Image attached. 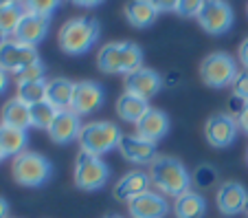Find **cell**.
Here are the masks:
<instances>
[{
  "mask_svg": "<svg viewBox=\"0 0 248 218\" xmlns=\"http://www.w3.org/2000/svg\"><path fill=\"white\" fill-rule=\"evenodd\" d=\"M150 179L158 187L160 194L173 196V199H178L191 187L189 170L173 157H156L150 163Z\"/></svg>",
  "mask_w": 248,
  "mask_h": 218,
  "instance_id": "6da1fadb",
  "label": "cell"
},
{
  "mask_svg": "<svg viewBox=\"0 0 248 218\" xmlns=\"http://www.w3.org/2000/svg\"><path fill=\"white\" fill-rule=\"evenodd\" d=\"M101 34V27L94 18H70L68 22H64V27L60 29V49L68 55H81V53H88L94 47V42L99 40Z\"/></svg>",
  "mask_w": 248,
  "mask_h": 218,
  "instance_id": "7a4b0ae2",
  "label": "cell"
},
{
  "mask_svg": "<svg viewBox=\"0 0 248 218\" xmlns=\"http://www.w3.org/2000/svg\"><path fill=\"white\" fill-rule=\"evenodd\" d=\"M143 64V51L134 42H110L99 51L97 67L103 73H132Z\"/></svg>",
  "mask_w": 248,
  "mask_h": 218,
  "instance_id": "3957f363",
  "label": "cell"
},
{
  "mask_svg": "<svg viewBox=\"0 0 248 218\" xmlns=\"http://www.w3.org/2000/svg\"><path fill=\"white\" fill-rule=\"evenodd\" d=\"M121 130H119L117 123L112 121H93L86 123L79 133V146L81 152H88V154H94V157H101L106 152L119 148L121 143Z\"/></svg>",
  "mask_w": 248,
  "mask_h": 218,
  "instance_id": "277c9868",
  "label": "cell"
},
{
  "mask_svg": "<svg viewBox=\"0 0 248 218\" xmlns=\"http://www.w3.org/2000/svg\"><path fill=\"white\" fill-rule=\"evenodd\" d=\"M11 172H14V179L18 185H24V187H40L44 185L53 174V166L44 154H38V152H22L18 157H14V166H11Z\"/></svg>",
  "mask_w": 248,
  "mask_h": 218,
  "instance_id": "5b68a950",
  "label": "cell"
},
{
  "mask_svg": "<svg viewBox=\"0 0 248 218\" xmlns=\"http://www.w3.org/2000/svg\"><path fill=\"white\" fill-rule=\"evenodd\" d=\"M237 62L229 55V53H211L204 57L200 64V77L206 86L211 88H224L231 86L237 75Z\"/></svg>",
  "mask_w": 248,
  "mask_h": 218,
  "instance_id": "8992f818",
  "label": "cell"
},
{
  "mask_svg": "<svg viewBox=\"0 0 248 218\" xmlns=\"http://www.w3.org/2000/svg\"><path fill=\"white\" fill-rule=\"evenodd\" d=\"M110 170L108 166L101 161V157H94L88 152H79L75 159V183L79 190L94 192L101 190L108 183Z\"/></svg>",
  "mask_w": 248,
  "mask_h": 218,
  "instance_id": "52a82bcc",
  "label": "cell"
},
{
  "mask_svg": "<svg viewBox=\"0 0 248 218\" xmlns=\"http://www.w3.org/2000/svg\"><path fill=\"white\" fill-rule=\"evenodd\" d=\"M198 22L211 35H222L233 27V9L226 0H204Z\"/></svg>",
  "mask_w": 248,
  "mask_h": 218,
  "instance_id": "ba28073f",
  "label": "cell"
},
{
  "mask_svg": "<svg viewBox=\"0 0 248 218\" xmlns=\"http://www.w3.org/2000/svg\"><path fill=\"white\" fill-rule=\"evenodd\" d=\"M237 119L229 113H217L204 123V137L213 148H229L237 137Z\"/></svg>",
  "mask_w": 248,
  "mask_h": 218,
  "instance_id": "9c48e42d",
  "label": "cell"
},
{
  "mask_svg": "<svg viewBox=\"0 0 248 218\" xmlns=\"http://www.w3.org/2000/svg\"><path fill=\"white\" fill-rule=\"evenodd\" d=\"M103 100H106V93H103V86L99 82H93V80L75 82V93H73L70 110L77 113L79 117L81 115H90L101 108Z\"/></svg>",
  "mask_w": 248,
  "mask_h": 218,
  "instance_id": "30bf717a",
  "label": "cell"
},
{
  "mask_svg": "<svg viewBox=\"0 0 248 218\" xmlns=\"http://www.w3.org/2000/svg\"><path fill=\"white\" fill-rule=\"evenodd\" d=\"M216 203H217V209L224 216H237V214L246 212L248 207V192L237 181H226V183H222L217 187Z\"/></svg>",
  "mask_w": 248,
  "mask_h": 218,
  "instance_id": "8fae6325",
  "label": "cell"
},
{
  "mask_svg": "<svg viewBox=\"0 0 248 218\" xmlns=\"http://www.w3.org/2000/svg\"><path fill=\"white\" fill-rule=\"evenodd\" d=\"M40 55L35 51V47L22 44L18 40H9L5 47L0 49V68H5L7 73H20L24 67L38 62Z\"/></svg>",
  "mask_w": 248,
  "mask_h": 218,
  "instance_id": "7c38bea8",
  "label": "cell"
},
{
  "mask_svg": "<svg viewBox=\"0 0 248 218\" xmlns=\"http://www.w3.org/2000/svg\"><path fill=\"white\" fill-rule=\"evenodd\" d=\"M163 88V80L156 71L152 68H136V71L125 75V93H132L136 97L150 101L154 95H158V90Z\"/></svg>",
  "mask_w": 248,
  "mask_h": 218,
  "instance_id": "4fadbf2b",
  "label": "cell"
},
{
  "mask_svg": "<svg viewBox=\"0 0 248 218\" xmlns=\"http://www.w3.org/2000/svg\"><path fill=\"white\" fill-rule=\"evenodd\" d=\"M48 27H51V20H48L46 16L27 14V11H24V16H22V20H20L18 29H16L14 38L22 44L35 47V44H40L48 35Z\"/></svg>",
  "mask_w": 248,
  "mask_h": 218,
  "instance_id": "5bb4252c",
  "label": "cell"
},
{
  "mask_svg": "<svg viewBox=\"0 0 248 218\" xmlns=\"http://www.w3.org/2000/svg\"><path fill=\"white\" fill-rule=\"evenodd\" d=\"M132 218H165L169 212V203L158 192H145L127 203Z\"/></svg>",
  "mask_w": 248,
  "mask_h": 218,
  "instance_id": "9a60e30c",
  "label": "cell"
},
{
  "mask_svg": "<svg viewBox=\"0 0 248 218\" xmlns=\"http://www.w3.org/2000/svg\"><path fill=\"white\" fill-rule=\"evenodd\" d=\"M81 128H84V126H81L79 115L73 113V110H60L57 117L53 119L51 128H48V134H51V139L55 143L64 146V143H70V141H75V139H79Z\"/></svg>",
  "mask_w": 248,
  "mask_h": 218,
  "instance_id": "2e32d148",
  "label": "cell"
},
{
  "mask_svg": "<svg viewBox=\"0 0 248 218\" xmlns=\"http://www.w3.org/2000/svg\"><path fill=\"white\" fill-rule=\"evenodd\" d=\"M119 152L123 159L132 163H152L156 159V143L140 139L139 134H123L121 143H119Z\"/></svg>",
  "mask_w": 248,
  "mask_h": 218,
  "instance_id": "e0dca14e",
  "label": "cell"
},
{
  "mask_svg": "<svg viewBox=\"0 0 248 218\" xmlns=\"http://www.w3.org/2000/svg\"><path fill=\"white\" fill-rule=\"evenodd\" d=\"M150 185H152V179H150L147 172L132 170V172H127V174L123 176L117 185H114V199L117 201H127V203H130L132 199H136V196L150 192Z\"/></svg>",
  "mask_w": 248,
  "mask_h": 218,
  "instance_id": "ac0fdd59",
  "label": "cell"
},
{
  "mask_svg": "<svg viewBox=\"0 0 248 218\" xmlns=\"http://www.w3.org/2000/svg\"><path fill=\"white\" fill-rule=\"evenodd\" d=\"M167 133H169V117L167 113H163L158 108H150L145 117L136 123V134L152 143L160 141Z\"/></svg>",
  "mask_w": 248,
  "mask_h": 218,
  "instance_id": "d6986e66",
  "label": "cell"
},
{
  "mask_svg": "<svg viewBox=\"0 0 248 218\" xmlns=\"http://www.w3.org/2000/svg\"><path fill=\"white\" fill-rule=\"evenodd\" d=\"M73 93H75V82L66 77H53L46 82V101L55 110H70Z\"/></svg>",
  "mask_w": 248,
  "mask_h": 218,
  "instance_id": "ffe728a7",
  "label": "cell"
},
{
  "mask_svg": "<svg viewBox=\"0 0 248 218\" xmlns=\"http://www.w3.org/2000/svg\"><path fill=\"white\" fill-rule=\"evenodd\" d=\"M125 18L130 20L132 27L145 29L152 27L158 18V9L154 7L152 0H127L125 5Z\"/></svg>",
  "mask_w": 248,
  "mask_h": 218,
  "instance_id": "44dd1931",
  "label": "cell"
},
{
  "mask_svg": "<svg viewBox=\"0 0 248 218\" xmlns=\"http://www.w3.org/2000/svg\"><path fill=\"white\" fill-rule=\"evenodd\" d=\"M150 108H152L150 101L143 100V97L132 95V93H123L117 100V115L123 121H130V123H139Z\"/></svg>",
  "mask_w": 248,
  "mask_h": 218,
  "instance_id": "7402d4cb",
  "label": "cell"
},
{
  "mask_svg": "<svg viewBox=\"0 0 248 218\" xmlns=\"http://www.w3.org/2000/svg\"><path fill=\"white\" fill-rule=\"evenodd\" d=\"M0 117H2V123H5V126H11V128H20V130L31 128V106L20 101L18 97L9 100L5 106H2Z\"/></svg>",
  "mask_w": 248,
  "mask_h": 218,
  "instance_id": "603a6c76",
  "label": "cell"
},
{
  "mask_svg": "<svg viewBox=\"0 0 248 218\" xmlns=\"http://www.w3.org/2000/svg\"><path fill=\"white\" fill-rule=\"evenodd\" d=\"M173 214H176V218H202L206 214L204 196L193 190H187L185 194H180L178 199H176Z\"/></svg>",
  "mask_w": 248,
  "mask_h": 218,
  "instance_id": "cb8c5ba5",
  "label": "cell"
},
{
  "mask_svg": "<svg viewBox=\"0 0 248 218\" xmlns=\"http://www.w3.org/2000/svg\"><path fill=\"white\" fill-rule=\"evenodd\" d=\"M27 130L11 128V126L0 123V150L5 152V157H18V154L27 152Z\"/></svg>",
  "mask_w": 248,
  "mask_h": 218,
  "instance_id": "d4e9b609",
  "label": "cell"
},
{
  "mask_svg": "<svg viewBox=\"0 0 248 218\" xmlns=\"http://www.w3.org/2000/svg\"><path fill=\"white\" fill-rule=\"evenodd\" d=\"M18 97L27 106L46 101V82H18Z\"/></svg>",
  "mask_w": 248,
  "mask_h": 218,
  "instance_id": "484cf974",
  "label": "cell"
},
{
  "mask_svg": "<svg viewBox=\"0 0 248 218\" xmlns=\"http://www.w3.org/2000/svg\"><path fill=\"white\" fill-rule=\"evenodd\" d=\"M22 16H24V9L20 2H16V5H2L0 7V31L7 35H14Z\"/></svg>",
  "mask_w": 248,
  "mask_h": 218,
  "instance_id": "4316f807",
  "label": "cell"
},
{
  "mask_svg": "<svg viewBox=\"0 0 248 218\" xmlns=\"http://www.w3.org/2000/svg\"><path fill=\"white\" fill-rule=\"evenodd\" d=\"M57 113H60V110H55L48 101H40V104L31 106V126L33 128H40V130H48L53 119L57 117Z\"/></svg>",
  "mask_w": 248,
  "mask_h": 218,
  "instance_id": "83f0119b",
  "label": "cell"
},
{
  "mask_svg": "<svg viewBox=\"0 0 248 218\" xmlns=\"http://www.w3.org/2000/svg\"><path fill=\"white\" fill-rule=\"evenodd\" d=\"M62 0H20V5L27 14H38V16H51L53 11L60 7Z\"/></svg>",
  "mask_w": 248,
  "mask_h": 218,
  "instance_id": "f1b7e54d",
  "label": "cell"
},
{
  "mask_svg": "<svg viewBox=\"0 0 248 218\" xmlns=\"http://www.w3.org/2000/svg\"><path fill=\"white\" fill-rule=\"evenodd\" d=\"M16 75H18V82H46L44 80L46 77V67L42 64V60H38L33 64H29V67H24Z\"/></svg>",
  "mask_w": 248,
  "mask_h": 218,
  "instance_id": "f546056e",
  "label": "cell"
},
{
  "mask_svg": "<svg viewBox=\"0 0 248 218\" xmlns=\"http://www.w3.org/2000/svg\"><path fill=\"white\" fill-rule=\"evenodd\" d=\"M193 185L196 187H200V190H206V187H211V185L217 181V170L211 166H200L196 172H193L191 176Z\"/></svg>",
  "mask_w": 248,
  "mask_h": 218,
  "instance_id": "4dcf8cb0",
  "label": "cell"
},
{
  "mask_svg": "<svg viewBox=\"0 0 248 218\" xmlns=\"http://www.w3.org/2000/svg\"><path fill=\"white\" fill-rule=\"evenodd\" d=\"M231 88H233V95H237L239 100H244L248 104V71H246V68H244V71H239L237 75H235Z\"/></svg>",
  "mask_w": 248,
  "mask_h": 218,
  "instance_id": "1f68e13d",
  "label": "cell"
},
{
  "mask_svg": "<svg viewBox=\"0 0 248 218\" xmlns=\"http://www.w3.org/2000/svg\"><path fill=\"white\" fill-rule=\"evenodd\" d=\"M202 5H204V0H178V9L176 11L183 18H198Z\"/></svg>",
  "mask_w": 248,
  "mask_h": 218,
  "instance_id": "d6a6232c",
  "label": "cell"
},
{
  "mask_svg": "<svg viewBox=\"0 0 248 218\" xmlns=\"http://www.w3.org/2000/svg\"><path fill=\"white\" fill-rule=\"evenodd\" d=\"M158 11H176L178 9V0H152Z\"/></svg>",
  "mask_w": 248,
  "mask_h": 218,
  "instance_id": "836d02e7",
  "label": "cell"
},
{
  "mask_svg": "<svg viewBox=\"0 0 248 218\" xmlns=\"http://www.w3.org/2000/svg\"><path fill=\"white\" fill-rule=\"evenodd\" d=\"M237 57H239V64L248 71V38L239 44V51H237Z\"/></svg>",
  "mask_w": 248,
  "mask_h": 218,
  "instance_id": "e575fe53",
  "label": "cell"
},
{
  "mask_svg": "<svg viewBox=\"0 0 248 218\" xmlns=\"http://www.w3.org/2000/svg\"><path fill=\"white\" fill-rule=\"evenodd\" d=\"M244 106H246V101H244V100H239L237 95H233V97H231V113H233V115H237V117H239V113H242V110H244Z\"/></svg>",
  "mask_w": 248,
  "mask_h": 218,
  "instance_id": "d590c367",
  "label": "cell"
},
{
  "mask_svg": "<svg viewBox=\"0 0 248 218\" xmlns=\"http://www.w3.org/2000/svg\"><path fill=\"white\" fill-rule=\"evenodd\" d=\"M237 123H239V128H242L244 133H248V104L244 106V110H242V113H239Z\"/></svg>",
  "mask_w": 248,
  "mask_h": 218,
  "instance_id": "8d00e7d4",
  "label": "cell"
},
{
  "mask_svg": "<svg viewBox=\"0 0 248 218\" xmlns=\"http://www.w3.org/2000/svg\"><path fill=\"white\" fill-rule=\"evenodd\" d=\"M73 5L77 7H86V9H93V7H99L103 2V0H70Z\"/></svg>",
  "mask_w": 248,
  "mask_h": 218,
  "instance_id": "74e56055",
  "label": "cell"
},
{
  "mask_svg": "<svg viewBox=\"0 0 248 218\" xmlns=\"http://www.w3.org/2000/svg\"><path fill=\"white\" fill-rule=\"evenodd\" d=\"M7 86H9V73L5 68H0V95L7 90Z\"/></svg>",
  "mask_w": 248,
  "mask_h": 218,
  "instance_id": "f35d334b",
  "label": "cell"
},
{
  "mask_svg": "<svg viewBox=\"0 0 248 218\" xmlns=\"http://www.w3.org/2000/svg\"><path fill=\"white\" fill-rule=\"evenodd\" d=\"M0 218H9V203L2 196H0Z\"/></svg>",
  "mask_w": 248,
  "mask_h": 218,
  "instance_id": "ab89813d",
  "label": "cell"
},
{
  "mask_svg": "<svg viewBox=\"0 0 248 218\" xmlns=\"http://www.w3.org/2000/svg\"><path fill=\"white\" fill-rule=\"evenodd\" d=\"M7 42H9V38H7V34H2V31H0V49L5 47Z\"/></svg>",
  "mask_w": 248,
  "mask_h": 218,
  "instance_id": "60d3db41",
  "label": "cell"
},
{
  "mask_svg": "<svg viewBox=\"0 0 248 218\" xmlns=\"http://www.w3.org/2000/svg\"><path fill=\"white\" fill-rule=\"evenodd\" d=\"M16 2H20V0H0V7L2 5H16Z\"/></svg>",
  "mask_w": 248,
  "mask_h": 218,
  "instance_id": "b9f144b4",
  "label": "cell"
},
{
  "mask_svg": "<svg viewBox=\"0 0 248 218\" xmlns=\"http://www.w3.org/2000/svg\"><path fill=\"white\" fill-rule=\"evenodd\" d=\"M2 159H5V152H2V150H0V161H2Z\"/></svg>",
  "mask_w": 248,
  "mask_h": 218,
  "instance_id": "7bdbcfd3",
  "label": "cell"
},
{
  "mask_svg": "<svg viewBox=\"0 0 248 218\" xmlns=\"http://www.w3.org/2000/svg\"><path fill=\"white\" fill-rule=\"evenodd\" d=\"M108 218H123V216H108Z\"/></svg>",
  "mask_w": 248,
  "mask_h": 218,
  "instance_id": "ee69618b",
  "label": "cell"
},
{
  "mask_svg": "<svg viewBox=\"0 0 248 218\" xmlns=\"http://www.w3.org/2000/svg\"><path fill=\"white\" fill-rule=\"evenodd\" d=\"M246 218H248V207H246Z\"/></svg>",
  "mask_w": 248,
  "mask_h": 218,
  "instance_id": "f6af8a7d",
  "label": "cell"
},
{
  "mask_svg": "<svg viewBox=\"0 0 248 218\" xmlns=\"http://www.w3.org/2000/svg\"><path fill=\"white\" fill-rule=\"evenodd\" d=\"M246 159H248V152H246Z\"/></svg>",
  "mask_w": 248,
  "mask_h": 218,
  "instance_id": "bcb514c9",
  "label": "cell"
},
{
  "mask_svg": "<svg viewBox=\"0 0 248 218\" xmlns=\"http://www.w3.org/2000/svg\"><path fill=\"white\" fill-rule=\"evenodd\" d=\"M246 11H248V7H246Z\"/></svg>",
  "mask_w": 248,
  "mask_h": 218,
  "instance_id": "7dc6e473",
  "label": "cell"
}]
</instances>
